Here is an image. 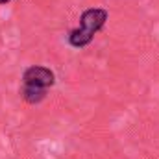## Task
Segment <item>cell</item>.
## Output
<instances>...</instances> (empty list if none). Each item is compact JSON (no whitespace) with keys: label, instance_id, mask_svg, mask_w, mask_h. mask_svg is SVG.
Masks as SVG:
<instances>
[{"label":"cell","instance_id":"cell-1","mask_svg":"<svg viewBox=\"0 0 159 159\" xmlns=\"http://www.w3.org/2000/svg\"><path fill=\"white\" fill-rule=\"evenodd\" d=\"M106 20H107V11L106 9H102V7L85 9L80 17V26L70 30V34H69V44L74 46V48L87 46L94 39V35L104 28Z\"/></svg>","mask_w":159,"mask_h":159},{"label":"cell","instance_id":"cell-2","mask_svg":"<svg viewBox=\"0 0 159 159\" xmlns=\"http://www.w3.org/2000/svg\"><path fill=\"white\" fill-rule=\"evenodd\" d=\"M54 81H56L54 72L50 69H46V67H39V65L26 69L24 74H22V83L24 85H34V87L48 89V87L54 85Z\"/></svg>","mask_w":159,"mask_h":159},{"label":"cell","instance_id":"cell-3","mask_svg":"<svg viewBox=\"0 0 159 159\" xmlns=\"http://www.w3.org/2000/svg\"><path fill=\"white\" fill-rule=\"evenodd\" d=\"M46 96V89L43 87H34V85H24L22 83V98L28 104H39Z\"/></svg>","mask_w":159,"mask_h":159},{"label":"cell","instance_id":"cell-4","mask_svg":"<svg viewBox=\"0 0 159 159\" xmlns=\"http://www.w3.org/2000/svg\"><path fill=\"white\" fill-rule=\"evenodd\" d=\"M7 2H9V0H0V4H7Z\"/></svg>","mask_w":159,"mask_h":159}]
</instances>
